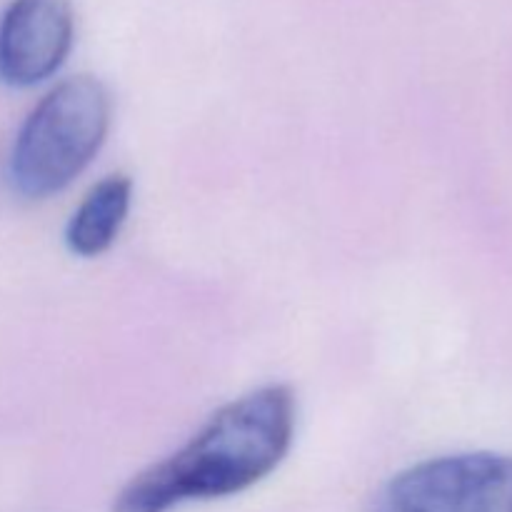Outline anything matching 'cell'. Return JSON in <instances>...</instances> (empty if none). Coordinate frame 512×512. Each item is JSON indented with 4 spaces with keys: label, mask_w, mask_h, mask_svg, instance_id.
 Masks as SVG:
<instances>
[{
    "label": "cell",
    "mask_w": 512,
    "mask_h": 512,
    "mask_svg": "<svg viewBox=\"0 0 512 512\" xmlns=\"http://www.w3.org/2000/svg\"><path fill=\"white\" fill-rule=\"evenodd\" d=\"M295 425L290 385L250 390L223 405L183 448L133 475L110 512H170L245 493L278 470L293 448Z\"/></svg>",
    "instance_id": "1"
},
{
    "label": "cell",
    "mask_w": 512,
    "mask_h": 512,
    "mask_svg": "<svg viewBox=\"0 0 512 512\" xmlns=\"http://www.w3.org/2000/svg\"><path fill=\"white\" fill-rule=\"evenodd\" d=\"M110 115L108 88L93 75H75L48 90L15 135L13 188L28 200H45L68 188L103 148Z\"/></svg>",
    "instance_id": "2"
},
{
    "label": "cell",
    "mask_w": 512,
    "mask_h": 512,
    "mask_svg": "<svg viewBox=\"0 0 512 512\" xmlns=\"http://www.w3.org/2000/svg\"><path fill=\"white\" fill-rule=\"evenodd\" d=\"M375 512H512V455L425 460L380 490Z\"/></svg>",
    "instance_id": "3"
},
{
    "label": "cell",
    "mask_w": 512,
    "mask_h": 512,
    "mask_svg": "<svg viewBox=\"0 0 512 512\" xmlns=\"http://www.w3.org/2000/svg\"><path fill=\"white\" fill-rule=\"evenodd\" d=\"M75 38L70 0H10L0 15V83L33 88L60 70Z\"/></svg>",
    "instance_id": "4"
},
{
    "label": "cell",
    "mask_w": 512,
    "mask_h": 512,
    "mask_svg": "<svg viewBox=\"0 0 512 512\" xmlns=\"http://www.w3.org/2000/svg\"><path fill=\"white\" fill-rule=\"evenodd\" d=\"M133 205V180L113 173L98 180L65 225V245L78 258H98L118 240Z\"/></svg>",
    "instance_id": "5"
}]
</instances>
